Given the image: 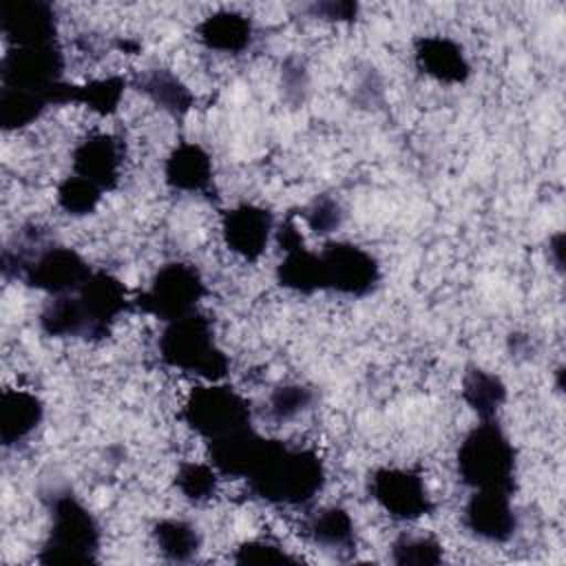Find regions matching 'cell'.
<instances>
[{
    "label": "cell",
    "instance_id": "1",
    "mask_svg": "<svg viewBox=\"0 0 566 566\" xmlns=\"http://www.w3.org/2000/svg\"><path fill=\"white\" fill-rule=\"evenodd\" d=\"M254 497L274 506H307L325 486V464L312 449L268 438L265 449L245 478Z\"/></svg>",
    "mask_w": 566,
    "mask_h": 566
},
{
    "label": "cell",
    "instance_id": "2",
    "mask_svg": "<svg viewBox=\"0 0 566 566\" xmlns=\"http://www.w3.org/2000/svg\"><path fill=\"white\" fill-rule=\"evenodd\" d=\"M460 480L473 491H515L517 451L497 420H480L455 453Z\"/></svg>",
    "mask_w": 566,
    "mask_h": 566
},
{
    "label": "cell",
    "instance_id": "3",
    "mask_svg": "<svg viewBox=\"0 0 566 566\" xmlns=\"http://www.w3.org/2000/svg\"><path fill=\"white\" fill-rule=\"evenodd\" d=\"M157 352L164 365L210 382L223 380L230 369V358L217 345L212 323L201 312L166 323Z\"/></svg>",
    "mask_w": 566,
    "mask_h": 566
},
{
    "label": "cell",
    "instance_id": "4",
    "mask_svg": "<svg viewBox=\"0 0 566 566\" xmlns=\"http://www.w3.org/2000/svg\"><path fill=\"white\" fill-rule=\"evenodd\" d=\"M51 526L40 548L42 564H91L97 562L102 531L95 515L71 491L53 493L49 502Z\"/></svg>",
    "mask_w": 566,
    "mask_h": 566
},
{
    "label": "cell",
    "instance_id": "5",
    "mask_svg": "<svg viewBox=\"0 0 566 566\" xmlns=\"http://www.w3.org/2000/svg\"><path fill=\"white\" fill-rule=\"evenodd\" d=\"M64 53L60 44L11 46L0 64V86L42 95L51 106L66 104L69 84L64 82Z\"/></svg>",
    "mask_w": 566,
    "mask_h": 566
},
{
    "label": "cell",
    "instance_id": "6",
    "mask_svg": "<svg viewBox=\"0 0 566 566\" xmlns=\"http://www.w3.org/2000/svg\"><path fill=\"white\" fill-rule=\"evenodd\" d=\"M208 287L201 272L186 261L164 263L150 285L133 296V307L159 318L161 323H172L188 314H195Z\"/></svg>",
    "mask_w": 566,
    "mask_h": 566
},
{
    "label": "cell",
    "instance_id": "7",
    "mask_svg": "<svg viewBox=\"0 0 566 566\" xmlns=\"http://www.w3.org/2000/svg\"><path fill=\"white\" fill-rule=\"evenodd\" d=\"M179 418L208 442L252 427V405L237 389L210 382L188 394Z\"/></svg>",
    "mask_w": 566,
    "mask_h": 566
},
{
    "label": "cell",
    "instance_id": "8",
    "mask_svg": "<svg viewBox=\"0 0 566 566\" xmlns=\"http://www.w3.org/2000/svg\"><path fill=\"white\" fill-rule=\"evenodd\" d=\"M11 268L24 285L53 296L77 292L93 272L82 254L66 245H44L31 256H15L13 265L4 268V274H9Z\"/></svg>",
    "mask_w": 566,
    "mask_h": 566
},
{
    "label": "cell",
    "instance_id": "9",
    "mask_svg": "<svg viewBox=\"0 0 566 566\" xmlns=\"http://www.w3.org/2000/svg\"><path fill=\"white\" fill-rule=\"evenodd\" d=\"M318 254L323 263L325 290L363 298L378 287L380 265L365 248L349 241H329Z\"/></svg>",
    "mask_w": 566,
    "mask_h": 566
},
{
    "label": "cell",
    "instance_id": "10",
    "mask_svg": "<svg viewBox=\"0 0 566 566\" xmlns=\"http://www.w3.org/2000/svg\"><path fill=\"white\" fill-rule=\"evenodd\" d=\"M369 493L378 506L398 522H416L433 513V500L418 471L380 467L369 475Z\"/></svg>",
    "mask_w": 566,
    "mask_h": 566
},
{
    "label": "cell",
    "instance_id": "11",
    "mask_svg": "<svg viewBox=\"0 0 566 566\" xmlns=\"http://www.w3.org/2000/svg\"><path fill=\"white\" fill-rule=\"evenodd\" d=\"M75 296L86 318V340L106 338L117 318L133 307L126 285L106 270H93Z\"/></svg>",
    "mask_w": 566,
    "mask_h": 566
},
{
    "label": "cell",
    "instance_id": "12",
    "mask_svg": "<svg viewBox=\"0 0 566 566\" xmlns=\"http://www.w3.org/2000/svg\"><path fill=\"white\" fill-rule=\"evenodd\" d=\"M276 243L281 245V252H283V259L276 265L279 285L305 296L318 290H325L321 254L305 245L303 234L296 221L292 219V214L279 226Z\"/></svg>",
    "mask_w": 566,
    "mask_h": 566
},
{
    "label": "cell",
    "instance_id": "13",
    "mask_svg": "<svg viewBox=\"0 0 566 566\" xmlns=\"http://www.w3.org/2000/svg\"><path fill=\"white\" fill-rule=\"evenodd\" d=\"M274 232V217L256 203H239L221 214V234L230 252L245 261H256L268 250Z\"/></svg>",
    "mask_w": 566,
    "mask_h": 566
},
{
    "label": "cell",
    "instance_id": "14",
    "mask_svg": "<svg viewBox=\"0 0 566 566\" xmlns=\"http://www.w3.org/2000/svg\"><path fill=\"white\" fill-rule=\"evenodd\" d=\"M0 27L11 46L57 42L55 9L42 0H11L0 7Z\"/></svg>",
    "mask_w": 566,
    "mask_h": 566
},
{
    "label": "cell",
    "instance_id": "15",
    "mask_svg": "<svg viewBox=\"0 0 566 566\" xmlns=\"http://www.w3.org/2000/svg\"><path fill=\"white\" fill-rule=\"evenodd\" d=\"M464 528L493 544L509 542L517 531V515L511 493L504 491H473L462 511Z\"/></svg>",
    "mask_w": 566,
    "mask_h": 566
},
{
    "label": "cell",
    "instance_id": "16",
    "mask_svg": "<svg viewBox=\"0 0 566 566\" xmlns=\"http://www.w3.org/2000/svg\"><path fill=\"white\" fill-rule=\"evenodd\" d=\"M124 146L111 133H91L71 153L73 175L99 186L104 192L119 184Z\"/></svg>",
    "mask_w": 566,
    "mask_h": 566
},
{
    "label": "cell",
    "instance_id": "17",
    "mask_svg": "<svg viewBox=\"0 0 566 566\" xmlns=\"http://www.w3.org/2000/svg\"><path fill=\"white\" fill-rule=\"evenodd\" d=\"M413 60L424 75L442 84H462L471 75L464 49L447 35L418 38L413 44Z\"/></svg>",
    "mask_w": 566,
    "mask_h": 566
},
{
    "label": "cell",
    "instance_id": "18",
    "mask_svg": "<svg viewBox=\"0 0 566 566\" xmlns=\"http://www.w3.org/2000/svg\"><path fill=\"white\" fill-rule=\"evenodd\" d=\"M268 438L256 433L252 427L208 440L210 464L223 478H248L256 467Z\"/></svg>",
    "mask_w": 566,
    "mask_h": 566
},
{
    "label": "cell",
    "instance_id": "19",
    "mask_svg": "<svg viewBox=\"0 0 566 566\" xmlns=\"http://www.w3.org/2000/svg\"><path fill=\"white\" fill-rule=\"evenodd\" d=\"M212 175L214 168L208 150L195 142L175 146L164 164L166 184L181 192H210Z\"/></svg>",
    "mask_w": 566,
    "mask_h": 566
},
{
    "label": "cell",
    "instance_id": "20",
    "mask_svg": "<svg viewBox=\"0 0 566 566\" xmlns=\"http://www.w3.org/2000/svg\"><path fill=\"white\" fill-rule=\"evenodd\" d=\"M44 418L42 400L24 389H4L0 394V440L4 447L29 438Z\"/></svg>",
    "mask_w": 566,
    "mask_h": 566
},
{
    "label": "cell",
    "instance_id": "21",
    "mask_svg": "<svg viewBox=\"0 0 566 566\" xmlns=\"http://www.w3.org/2000/svg\"><path fill=\"white\" fill-rule=\"evenodd\" d=\"M252 20L239 11H217L197 24V38L203 46L239 55L252 44Z\"/></svg>",
    "mask_w": 566,
    "mask_h": 566
},
{
    "label": "cell",
    "instance_id": "22",
    "mask_svg": "<svg viewBox=\"0 0 566 566\" xmlns=\"http://www.w3.org/2000/svg\"><path fill=\"white\" fill-rule=\"evenodd\" d=\"M305 535L323 551L349 555L356 551V526L343 506L318 509L305 522Z\"/></svg>",
    "mask_w": 566,
    "mask_h": 566
},
{
    "label": "cell",
    "instance_id": "23",
    "mask_svg": "<svg viewBox=\"0 0 566 566\" xmlns=\"http://www.w3.org/2000/svg\"><path fill=\"white\" fill-rule=\"evenodd\" d=\"M133 86L172 117H184L195 104L190 88L168 69H150L142 73Z\"/></svg>",
    "mask_w": 566,
    "mask_h": 566
},
{
    "label": "cell",
    "instance_id": "24",
    "mask_svg": "<svg viewBox=\"0 0 566 566\" xmlns=\"http://www.w3.org/2000/svg\"><path fill=\"white\" fill-rule=\"evenodd\" d=\"M462 400L480 420H495L500 407L506 400V385L500 376L469 365L462 376Z\"/></svg>",
    "mask_w": 566,
    "mask_h": 566
},
{
    "label": "cell",
    "instance_id": "25",
    "mask_svg": "<svg viewBox=\"0 0 566 566\" xmlns=\"http://www.w3.org/2000/svg\"><path fill=\"white\" fill-rule=\"evenodd\" d=\"M38 323L40 329L53 338H86V318L75 292L53 296L42 307Z\"/></svg>",
    "mask_w": 566,
    "mask_h": 566
},
{
    "label": "cell",
    "instance_id": "26",
    "mask_svg": "<svg viewBox=\"0 0 566 566\" xmlns=\"http://www.w3.org/2000/svg\"><path fill=\"white\" fill-rule=\"evenodd\" d=\"M153 542L168 562H190L201 548L199 528L186 520L166 517L153 526Z\"/></svg>",
    "mask_w": 566,
    "mask_h": 566
},
{
    "label": "cell",
    "instance_id": "27",
    "mask_svg": "<svg viewBox=\"0 0 566 566\" xmlns=\"http://www.w3.org/2000/svg\"><path fill=\"white\" fill-rule=\"evenodd\" d=\"M51 104L29 91L0 86V124L4 130H15L33 124Z\"/></svg>",
    "mask_w": 566,
    "mask_h": 566
},
{
    "label": "cell",
    "instance_id": "28",
    "mask_svg": "<svg viewBox=\"0 0 566 566\" xmlns=\"http://www.w3.org/2000/svg\"><path fill=\"white\" fill-rule=\"evenodd\" d=\"M126 91V80L122 75H108L91 80L86 84H75V104H84L97 115H113L119 108V102Z\"/></svg>",
    "mask_w": 566,
    "mask_h": 566
},
{
    "label": "cell",
    "instance_id": "29",
    "mask_svg": "<svg viewBox=\"0 0 566 566\" xmlns=\"http://www.w3.org/2000/svg\"><path fill=\"white\" fill-rule=\"evenodd\" d=\"M219 471L212 464L186 460L177 467L175 486L190 502H208L219 486Z\"/></svg>",
    "mask_w": 566,
    "mask_h": 566
},
{
    "label": "cell",
    "instance_id": "30",
    "mask_svg": "<svg viewBox=\"0 0 566 566\" xmlns=\"http://www.w3.org/2000/svg\"><path fill=\"white\" fill-rule=\"evenodd\" d=\"M102 195H104V190L99 186H95L93 181H88L84 177H77V175H71V177L60 181L55 199H57V206L66 214L86 217V214L95 212V208L102 201Z\"/></svg>",
    "mask_w": 566,
    "mask_h": 566
},
{
    "label": "cell",
    "instance_id": "31",
    "mask_svg": "<svg viewBox=\"0 0 566 566\" xmlns=\"http://www.w3.org/2000/svg\"><path fill=\"white\" fill-rule=\"evenodd\" d=\"M442 546L429 535H400L391 544V562L394 564H418L431 566L442 562Z\"/></svg>",
    "mask_w": 566,
    "mask_h": 566
},
{
    "label": "cell",
    "instance_id": "32",
    "mask_svg": "<svg viewBox=\"0 0 566 566\" xmlns=\"http://www.w3.org/2000/svg\"><path fill=\"white\" fill-rule=\"evenodd\" d=\"M314 398H316L314 391L305 385H298V382L279 385L270 394V416L276 422L292 420V418L301 416L303 411H307L314 405Z\"/></svg>",
    "mask_w": 566,
    "mask_h": 566
},
{
    "label": "cell",
    "instance_id": "33",
    "mask_svg": "<svg viewBox=\"0 0 566 566\" xmlns=\"http://www.w3.org/2000/svg\"><path fill=\"white\" fill-rule=\"evenodd\" d=\"M301 217L305 219V223L310 226V230L314 234H329L336 232L345 219L343 206L336 197L332 195H316L303 210Z\"/></svg>",
    "mask_w": 566,
    "mask_h": 566
},
{
    "label": "cell",
    "instance_id": "34",
    "mask_svg": "<svg viewBox=\"0 0 566 566\" xmlns=\"http://www.w3.org/2000/svg\"><path fill=\"white\" fill-rule=\"evenodd\" d=\"M232 562L237 564H298L301 559L287 553L281 544L272 539H248L234 548Z\"/></svg>",
    "mask_w": 566,
    "mask_h": 566
},
{
    "label": "cell",
    "instance_id": "35",
    "mask_svg": "<svg viewBox=\"0 0 566 566\" xmlns=\"http://www.w3.org/2000/svg\"><path fill=\"white\" fill-rule=\"evenodd\" d=\"M312 15L323 20H336V22H352L358 15L356 2H316L310 7Z\"/></svg>",
    "mask_w": 566,
    "mask_h": 566
}]
</instances>
